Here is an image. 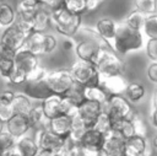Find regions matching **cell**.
Masks as SVG:
<instances>
[{
    "label": "cell",
    "instance_id": "obj_1",
    "mask_svg": "<svg viewBox=\"0 0 157 156\" xmlns=\"http://www.w3.org/2000/svg\"><path fill=\"white\" fill-rule=\"evenodd\" d=\"M144 44L142 32L129 27L125 22L118 23L115 36L110 43L113 50L117 54H128L130 52L139 50Z\"/></svg>",
    "mask_w": 157,
    "mask_h": 156
},
{
    "label": "cell",
    "instance_id": "obj_2",
    "mask_svg": "<svg viewBox=\"0 0 157 156\" xmlns=\"http://www.w3.org/2000/svg\"><path fill=\"white\" fill-rule=\"evenodd\" d=\"M96 66L101 77L118 76L123 75L125 71V61L113 50L112 45L105 41L102 43L101 52L96 60Z\"/></svg>",
    "mask_w": 157,
    "mask_h": 156
},
{
    "label": "cell",
    "instance_id": "obj_3",
    "mask_svg": "<svg viewBox=\"0 0 157 156\" xmlns=\"http://www.w3.org/2000/svg\"><path fill=\"white\" fill-rule=\"evenodd\" d=\"M52 26L65 37H74L81 26V15L72 14L63 6L52 11Z\"/></svg>",
    "mask_w": 157,
    "mask_h": 156
},
{
    "label": "cell",
    "instance_id": "obj_4",
    "mask_svg": "<svg viewBox=\"0 0 157 156\" xmlns=\"http://www.w3.org/2000/svg\"><path fill=\"white\" fill-rule=\"evenodd\" d=\"M70 71L75 82L80 84L83 87L98 86L101 84V75L96 64L93 63L78 59L71 65Z\"/></svg>",
    "mask_w": 157,
    "mask_h": 156
},
{
    "label": "cell",
    "instance_id": "obj_5",
    "mask_svg": "<svg viewBox=\"0 0 157 156\" xmlns=\"http://www.w3.org/2000/svg\"><path fill=\"white\" fill-rule=\"evenodd\" d=\"M44 81L48 84L49 88L54 95H65L69 88L75 84L70 69H58L47 72Z\"/></svg>",
    "mask_w": 157,
    "mask_h": 156
},
{
    "label": "cell",
    "instance_id": "obj_6",
    "mask_svg": "<svg viewBox=\"0 0 157 156\" xmlns=\"http://www.w3.org/2000/svg\"><path fill=\"white\" fill-rule=\"evenodd\" d=\"M103 42H104V39H102L101 37L93 38V36H90V37L80 41L75 45V53L80 60H85V61L96 64V60L98 58V54L101 52Z\"/></svg>",
    "mask_w": 157,
    "mask_h": 156
},
{
    "label": "cell",
    "instance_id": "obj_7",
    "mask_svg": "<svg viewBox=\"0 0 157 156\" xmlns=\"http://www.w3.org/2000/svg\"><path fill=\"white\" fill-rule=\"evenodd\" d=\"M104 109L108 112V114L110 115L112 120L130 118L135 112L132 109L131 103L123 95L110 96L108 102H107V104L104 106Z\"/></svg>",
    "mask_w": 157,
    "mask_h": 156
},
{
    "label": "cell",
    "instance_id": "obj_8",
    "mask_svg": "<svg viewBox=\"0 0 157 156\" xmlns=\"http://www.w3.org/2000/svg\"><path fill=\"white\" fill-rule=\"evenodd\" d=\"M101 156H126L125 139H123L114 130L107 133L104 135V142L101 149Z\"/></svg>",
    "mask_w": 157,
    "mask_h": 156
},
{
    "label": "cell",
    "instance_id": "obj_9",
    "mask_svg": "<svg viewBox=\"0 0 157 156\" xmlns=\"http://www.w3.org/2000/svg\"><path fill=\"white\" fill-rule=\"evenodd\" d=\"M34 140L40 151H55L64 146L66 139L55 135L47 128L34 131Z\"/></svg>",
    "mask_w": 157,
    "mask_h": 156
},
{
    "label": "cell",
    "instance_id": "obj_10",
    "mask_svg": "<svg viewBox=\"0 0 157 156\" xmlns=\"http://www.w3.org/2000/svg\"><path fill=\"white\" fill-rule=\"evenodd\" d=\"M15 63V70L23 74L27 79V75L32 72L39 64H38V57L27 50L26 48H22L17 50L16 57L13 59Z\"/></svg>",
    "mask_w": 157,
    "mask_h": 156
},
{
    "label": "cell",
    "instance_id": "obj_11",
    "mask_svg": "<svg viewBox=\"0 0 157 156\" xmlns=\"http://www.w3.org/2000/svg\"><path fill=\"white\" fill-rule=\"evenodd\" d=\"M27 36L28 34H26L23 31H21L13 23L12 26L4 28V31L1 32V36H0V43H4L17 52L25 47Z\"/></svg>",
    "mask_w": 157,
    "mask_h": 156
},
{
    "label": "cell",
    "instance_id": "obj_12",
    "mask_svg": "<svg viewBox=\"0 0 157 156\" xmlns=\"http://www.w3.org/2000/svg\"><path fill=\"white\" fill-rule=\"evenodd\" d=\"M104 111V106L101 103L85 99L78 107H77V115L86 123L88 128H92L98 115Z\"/></svg>",
    "mask_w": 157,
    "mask_h": 156
},
{
    "label": "cell",
    "instance_id": "obj_13",
    "mask_svg": "<svg viewBox=\"0 0 157 156\" xmlns=\"http://www.w3.org/2000/svg\"><path fill=\"white\" fill-rule=\"evenodd\" d=\"M152 146H150L147 138L134 135L125 140L126 156H152Z\"/></svg>",
    "mask_w": 157,
    "mask_h": 156
},
{
    "label": "cell",
    "instance_id": "obj_14",
    "mask_svg": "<svg viewBox=\"0 0 157 156\" xmlns=\"http://www.w3.org/2000/svg\"><path fill=\"white\" fill-rule=\"evenodd\" d=\"M31 129L32 128L26 114H13V117L5 123V130L10 133L16 140L26 136Z\"/></svg>",
    "mask_w": 157,
    "mask_h": 156
},
{
    "label": "cell",
    "instance_id": "obj_15",
    "mask_svg": "<svg viewBox=\"0 0 157 156\" xmlns=\"http://www.w3.org/2000/svg\"><path fill=\"white\" fill-rule=\"evenodd\" d=\"M25 91L23 93H26L31 99H37V101H44L45 98H48L49 96L53 95L52 90L49 88L48 84L44 80L40 81H27L23 84Z\"/></svg>",
    "mask_w": 157,
    "mask_h": 156
},
{
    "label": "cell",
    "instance_id": "obj_16",
    "mask_svg": "<svg viewBox=\"0 0 157 156\" xmlns=\"http://www.w3.org/2000/svg\"><path fill=\"white\" fill-rule=\"evenodd\" d=\"M71 127H72V117L61 114L49 120L48 129L55 135L63 139H67L71 134Z\"/></svg>",
    "mask_w": 157,
    "mask_h": 156
},
{
    "label": "cell",
    "instance_id": "obj_17",
    "mask_svg": "<svg viewBox=\"0 0 157 156\" xmlns=\"http://www.w3.org/2000/svg\"><path fill=\"white\" fill-rule=\"evenodd\" d=\"M128 81L123 75L118 76H109V77H101V86L107 91L109 96L123 95L128 87Z\"/></svg>",
    "mask_w": 157,
    "mask_h": 156
},
{
    "label": "cell",
    "instance_id": "obj_18",
    "mask_svg": "<svg viewBox=\"0 0 157 156\" xmlns=\"http://www.w3.org/2000/svg\"><path fill=\"white\" fill-rule=\"evenodd\" d=\"M117 28H118V23L113 18H109V17H102L96 23V32L102 39H104L109 44L112 43L115 36Z\"/></svg>",
    "mask_w": 157,
    "mask_h": 156
},
{
    "label": "cell",
    "instance_id": "obj_19",
    "mask_svg": "<svg viewBox=\"0 0 157 156\" xmlns=\"http://www.w3.org/2000/svg\"><path fill=\"white\" fill-rule=\"evenodd\" d=\"M47 118L50 120L55 117L63 114V96L60 95H52L40 103Z\"/></svg>",
    "mask_w": 157,
    "mask_h": 156
},
{
    "label": "cell",
    "instance_id": "obj_20",
    "mask_svg": "<svg viewBox=\"0 0 157 156\" xmlns=\"http://www.w3.org/2000/svg\"><path fill=\"white\" fill-rule=\"evenodd\" d=\"M27 117H28L31 128L34 131H38V130H42V129H47L48 125H49V119L47 118V115H45V113H44V111H43L40 104L33 106L32 109L29 111V113L27 114Z\"/></svg>",
    "mask_w": 157,
    "mask_h": 156
},
{
    "label": "cell",
    "instance_id": "obj_21",
    "mask_svg": "<svg viewBox=\"0 0 157 156\" xmlns=\"http://www.w3.org/2000/svg\"><path fill=\"white\" fill-rule=\"evenodd\" d=\"M44 36L45 33H40V32H32L27 36L25 47L27 50H29L31 53H33L34 55L39 57L44 54Z\"/></svg>",
    "mask_w": 157,
    "mask_h": 156
},
{
    "label": "cell",
    "instance_id": "obj_22",
    "mask_svg": "<svg viewBox=\"0 0 157 156\" xmlns=\"http://www.w3.org/2000/svg\"><path fill=\"white\" fill-rule=\"evenodd\" d=\"M52 26V11L44 9L43 6L38 9L33 18V32L45 33V31Z\"/></svg>",
    "mask_w": 157,
    "mask_h": 156
},
{
    "label": "cell",
    "instance_id": "obj_23",
    "mask_svg": "<svg viewBox=\"0 0 157 156\" xmlns=\"http://www.w3.org/2000/svg\"><path fill=\"white\" fill-rule=\"evenodd\" d=\"M83 97H85V99L93 101V102L101 103L102 106H105L110 96L107 93V91L101 85H98V86L85 87L83 88Z\"/></svg>",
    "mask_w": 157,
    "mask_h": 156
},
{
    "label": "cell",
    "instance_id": "obj_24",
    "mask_svg": "<svg viewBox=\"0 0 157 156\" xmlns=\"http://www.w3.org/2000/svg\"><path fill=\"white\" fill-rule=\"evenodd\" d=\"M16 145H17V147H18V150H20L22 156H38L39 152H40L34 138L28 136V135L20 138L17 140Z\"/></svg>",
    "mask_w": 157,
    "mask_h": 156
},
{
    "label": "cell",
    "instance_id": "obj_25",
    "mask_svg": "<svg viewBox=\"0 0 157 156\" xmlns=\"http://www.w3.org/2000/svg\"><path fill=\"white\" fill-rule=\"evenodd\" d=\"M31 98L23 92H15V98L12 101V108L15 114H28L32 109Z\"/></svg>",
    "mask_w": 157,
    "mask_h": 156
},
{
    "label": "cell",
    "instance_id": "obj_26",
    "mask_svg": "<svg viewBox=\"0 0 157 156\" xmlns=\"http://www.w3.org/2000/svg\"><path fill=\"white\" fill-rule=\"evenodd\" d=\"M112 130H114L115 133H118L123 139L128 140L131 136L135 135V130H134V125L130 118H125V119H118V120H113V125H112Z\"/></svg>",
    "mask_w": 157,
    "mask_h": 156
},
{
    "label": "cell",
    "instance_id": "obj_27",
    "mask_svg": "<svg viewBox=\"0 0 157 156\" xmlns=\"http://www.w3.org/2000/svg\"><path fill=\"white\" fill-rule=\"evenodd\" d=\"M145 93H146L145 86L140 82L134 81V82L128 84V87L124 92V96L130 103H136V102H140L145 97Z\"/></svg>",
    "mask_w": 157,
    "mask_h": 156
},
{
    "label": "cell",
    "instance_id": "obj_28",
    "mask_svg": "<svg viewBox=\"0 0 157 156\" xmlns=\"http://www.w3.org/2000/svg\"><path fill=\"white\" fill-rule=\"evenodd\" d=\"M16 9L5 1H0V27H10L16 21Z\"/></svg>",
    "mask_w": 157,
    "mask_h": 156
},
{
    "label": "cell",
    "instance_id": "obj_29",
    "mask_svg": "<svg viewBox=\"0 0 157 156\" xmlns=\"http://www.w3.org/2000/svg\"><path fill=\"white\" fill-rule=\"evenodd\" d=\"M80 142L81 145H85V146H93V147L102 149L104 142V135L93 128H88Z\"/></svg>",
    "mask_w": 157,
    "mask_h": 156
},
{
    "label": "cell",
    "instance_id": "obj_30",
    "mask_svg": "<svg viewBox=\"0 0 157 156\" xmlns=\"http://www.w3.org/2000/svg\"><path fill=\"white\" fill-rule=\"evenodd\" d=\"M88 129V127L86 125V123L76 114L72 117V127H71V134H70V139L74 141L80 142L83 134L86 133V130Z\"/></svg>",
    "mask_w": 157,
    "mask_h": 156
},
{
    "label": "cell",
    "instance_id": "obj_31",
    "mask_svg": "<svg viewBox=\"0 0 157 156\" xmlns=\"http://www.w3.org/2000/svg\"><path fill=\"white\" fill-rule=\"evenodd\" d=\"M146 17H147V16H146L145 14H142V12H140V11H137V10H132V11L126 16V18H125L124 22H125L129 27L142 32L144 26H145Z\"/></svg>",
    "mask_w": 157,
    "mask_h": 156
},
{
    "label": "cell",
    "instance_id": "obj_32",
    "mask_svg": "<svg viewBox=\"0 0 157 156\" xmlns=\"http://www.w3.org/2000/svg\"><path fill=\"white\" fill-rule=\"evenodd\" d=\"M112 125H113V120H112L110 115L108 114V112L104 109L98 115V118L96 119V122H94V124H93L92 128L96 129V130H98L103 135H105L107 133H109L112 130Z\"/></svg>",
    "mask_w": 157,
    "mask_h": 156
},
{
    "label": "cell",
    "instance_id": "obj_33",
    "mask_svg": "<svg viewBox=\"0 0 157 156\" xmlns=\"http://www.w3.org/2000/svg\"><path fill=\"white\" fill-rule=\"evenodd\" d=\"M83 86H81L80 84H77V82H75L70 88H69V91L65 93V95H63V97H65V98H67L71 103H74L75 106H80L83 101H85V97H83Z\"/></svg>",
    "mask_w": 157,
    "mask_h": 156
},
{
    "label": "cell",
    "instance_id": "obj_34",
    "mask_svg": "<svg viewBox=\"0 0 157 156\" xmlns=\"http://www.w3.org/2000/svg\"><path fill=\"white\" fill-rule=\"evenodd\" d=\"M61 6L76 15L87 12V0H61Z\"/></svg>",
    "mask_w": 157,
    "mask_h": 156
},
{
    "label": "cell",
    "instance_id": "obj_35",
    "mask_svg": "<svg viewBox=\"0 0 157 156\" xmlns=\"http://www.w3.org/2000/svg\"><path fill=\"white\" fill-rule=\"evenodd\" d=\"M134 7L146 16L153 15L157 10V0H134Z\"/></svg>",
    "mask_w": 157,
    "mask_h": 156
},
{
    "label": "cell",
    "instance_id": "obj_36",
    "mask_svg": "<svg viewBox=\"0 0 157 156\" xmlns=\"http://www.w3.org/2000/svg\"><path fill=\"white\" fill-rule=\"evenodd\" d=\"M142 31L150 39H157V14L147 15Z\"/></svg>",
    "mask_w": 157,
    "mask_h": 156
},
{
    "label": "cell",
    "instance_id": "obj_37",
    "mask_svg": "<svg viewBox=\"0 0 157 156\" xmlns=\"http://www.w3.org/2000/svg\"><path fill=\"white\" fill-rule=\"evenodd\" d=\"M131 122H132V125H134V130H135V135H139V136H144V138H147V133H148V129H147V124L146 122L144 120V118L134 112V114L130 117Z\"/></svg>",
    "mask_w": 157,
    "mask_h": 156
},
{
    "label": "cell",
    "instance_id": "obj_38",
    "mask_svg": "<svg viewBox=\"0 0 157 156\" xmlns=\"http://www.w3.org/2000/svg\"><path fill=\"white\" fill-rule=\"evenodd\" d=\"M16 142H17V140H16L10 133H7V131L4 129V130L0 133V154H1L2 151L7 150V149H10V147H12V146H15Z\"/></svg>",
    "mask_w": 157,
    "mask_h": 156
},
{
    "label": "cell",
    "instance_id": "obj_39",
    "mask_svg": "<svg viewBox=\"0 0 157 156\" xmlns=\"http://www.w3.org/2000/svg\"><path fill=\"white\" fill-rule=\"evenodd\" d=\"M15 70V63L11 59H1L0 60V76L7 81L10 75Z\"/></svg>",
    "mask_w": 157,
    "mask_h": 156
},
{
    "label": "cell",
    "instance_id": "obj_40",
    "mask_svg": "<svg viewBox=\"0 0 157 156\" xmlns=\"http://www.w3.org/2000/svg\"><path fill=\"white\" fill-rule=\"evenodd\" d=\"M58 47V41L53 34L45 33L44 36V54H50L53 53Z\"/></svg>",
    "mask_w": 157,
    "mask_h": 156
},
{
    "label": "cell",
    "instance_id": "obj_41",
    "mask_svg": "<svg viewBox=\"0 0 157 156\" xmlns=\"http://www.w3.org/2000/svg\"><path fill=\"white\" fill-rule=\"evenodd\" d=\"M15 112L12 108V104H4L0 103V120L5 124L6 122H9L12 117H13Z\"/></svg>",
    "mask_w": 157,
    "mask_h": 156
},
{
    "label": "cell",
    "instance_id": "obj_42",
    "mask_svg": "<svg viewBox=\"0 0 157 156\" xmlns=\"http://www.w3.org/2000/svg\"><path fill=\"white\" fill-rule=\"evenodd\" d=\"M47 70L42 66H37L32 72H29L27 75V79H26V82L27 81H40V80H44V77L47 76Z\"/></svg>",
    "mask_w": 157,
    "mask_h": 156
},
{
    "label": "cell",
    "instance_id": "obj_43",
    "mask_svg": "<svg viewBox=\"0 0 157 156\" xmlns=\"http://www.w3.org/2000/svg\"><path fill=\"white\" fill-rule=\"evenodd\" d=\"M145 49L148 59L151 61H157V39H148Z\"/></svg>",
    "mask_w": 157,
    "mask_h": 156
},
{
    "label": "cell",
    "instance_id": "obj_44",
    "mask_svg": "<svg viewBox=\"0 0 157 156\" xmlns=\"http://www.w3.org/2000/svg\"><path fill=\"white\" fill-rule=\"evenodd\" d=\"M16 50L12 49L11 47L4 44V43H0V60L1 59H11L13 60L15 57H16Z\"/></svg>",
    "mask_w": 157,
    "mask_h": 156
},
{
    "label": "cell",
    "instance_id": "obj_45",
    "mask_svg": "<svg viewBox=\"0 0 157 156\" xmlns=\"http://www.w3.org/2000/svg\"><path fill=\"white\" fill-rule=\"evenodd\" d=\"M78 156H101V149L99 147H93V146H80Z\"/></svg>",
    "mask_w": 157,
    "mask_h": 156
},
{
    "label": "cell",
    "instance_id": "obj_46",
    "mask_svg": "<svg viewBox=\"0 0 157 156\" xmlns=\"http://www.w3.org/2000/svg\"><path fill=\"white\" fill-rule=\"evenodd\" d=\"M40 6H43L44 9H50L52 11L61 7V0H38Z\"/></svg>",
    "mask_w": 157,
    "mask_h": 156
},
{
    "label": "cell",
    "instance_id": "obj_47",
    "mask_svg": "<svg viewBox=\"0 0 157 156\" xmlns=\"http://www.w3.org/2000/svg\"><path fill=\"white\" fill-rule=\"evenodd\" d=\"M147 77L151 82L157 84V61H151L147 66Z\"/></svg>",
    "mask_w": 157,
    "mask_h": 156
},
{
    "label": "cell",
    "instance_id": "obj_48",
    "mask_svg": "<svg viewBox=\"0 0 157 156\" xmlns=\"http://www.w3.org/2000/svg\"><path fill=\"white\" fill-rule=\"evenodd\" d=\"M15 98V92L11 90H5L0 93V103L4 104H12V101Z\"/></svg>",
    "mask_w": 157,
    "mask_h": 156
},
{
    "label": "cell",
    "instance_id": "obj_49",
    "mask_svg": "<svg viewBox=\"0 0 157 156\" xmlns=\"http://www.w3.org/2000/svg\"><path fill=\"white\" fill-rule=\"evenodd\" d=\"M0 156H22V155H21V152H20L17 145H15V146H12V147H10V149L2 151V152L0 154Z\"/></svg>",
    "mask_w": 157,
    "mask_h": 156
},
{
    "label": "cell",
    "instance_id": "obj_50",
    "mask_svg": "<svg viewBox=\"0 0 157 156\" xmlns=\"http://www.w3.org/2000/svg\"><path fill=\"white\" fill-rule=\"evenodd\" d=\"M103 1L104 0H87V11L91 12V11L97 10Z\"/></svg>",
    "mask_w": 157,
    "mask_h": 156
},
{
    "label": "cell",
    "instance_id": "obj_51",
    "mask_svg": "<svg viewBox=\"0 0 157 156\" xmlns=\"http://www.w3.org/2000/svg\"><path fill=\"white\" fill-rule=\"evenodd\" d=\"M74 42L70 39V38H66V39H64L63 41V49L64 50H71V49H74Z\"/></svg>",
    "mask_w": 157,
    "mask_h": 156
},
{
    "label": "cell",
    "instance_id": "obj_52",
    "mask_svg": "<svg viewBox=\"0 0 157 156\" xmlns=\"http://www.w3.org/2000/svg\"><path fill=\"white\" fill-rule=\"evenodd\" d=\"M151 109H157V90H155L151 96Z\"/></svg>",
    "mask_w": 157,
    "mask_h": 156
},
{
    "label": "cell",
    "instance_id": "obj_53",
    "mask_svg": "<svg viewBox=\"0 0 157 156\" xmlns=\"http://www.w3.org/2000/svg\"><path fill=\"white\" fill-rule=\"evenodd\" d=\"M151 123L155 128H157V109H151Z\"/></svg>",
    "mask_w": 157,
    "mask_h": 156
},
{
    "label": "cell",
    "instance_id": "obj_54",
    "mask_svg": "<svg viewBox=\"0 0 157 156\" xmlns=\"http://www.w3.org/2000/svg\"><path fill=\"white\" fill-rule=\"evenodd\" d=\"M38 156H55L54 151H40Z\"/></svg>",
    "mask_w": 157,
    "mask_h": 156
},
{
    "label": "cell",
    "instance_id": "obj_55",
    "mask_svg": "<svg viewBox=\"0 0 157 156\" xmlns=\"http://www.w3.org/2000/svg\"><path fill=\"white\" fill-rule=\"evenodd\" d=\"M152 147L155 149V150H157V134L153 136V139H152Z\"/></svg>",
    "mask_w": 157,
    "mask_h": 156
},
{
    "label": "cell",
    "instance_id": "obj_56",
    "mask_svg": "<svg viewBox=\"0 0 157 156\" xmlns=\"http://www.w3.org/2000/svg\"><path fill=\"white\" fill-rule=\"evenodd\" d=\"M4 129H5V124H4V123H2L1 120H0V133H1V131H2Z\"/></svg>",
    "mask_w": 157,
    "mask_h": 156
},
{
    "label": "cell",
    "instance_id": "obj_57",
    "mask_svg": "<svg viewBox=\"0 0 157 156\" xmlns=\"http://www.w3.org/2000/svg\"><path fill=\"white\" fill-rule=\"evenodd\" d=\"M17 1H22V0H17Z\"/></svg>",
    "mask_w": 157,
    "mask_h": 156
},
{
    "label": "cell",
    "instance_id": "obj_58",
    "mask_svg": "<svg viewBox=\"0 0 157 156\" xmlns=\"http://www.w3.org/2000/svg\"><path fill=\"white\" fill-rule=\"evenodd\" d=\"M0 1H2V0H0Z\"/></svg>",
    "mask_w": 157,
    "mask_h": 156
}]
</instances>
